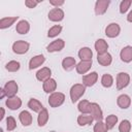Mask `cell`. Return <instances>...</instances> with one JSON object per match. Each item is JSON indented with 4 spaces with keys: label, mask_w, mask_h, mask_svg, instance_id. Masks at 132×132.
<instances>
[{
    "label": "cell",
    "mask_w": 132,
    "mask_h": 132,
    "mask_svg": "<svg viewBox=\"0 0 132 132\" xmlns=\"http://www.w3.org/2000/svg\"><path fill=\"white\" fill-rule=\"evenodd\" d=\"M85 92H86V87L82 84H75V85H73L70 88V92H69L71 101L73 103L78 101L80 99V97L85 94Z\"/></svg>",
    "instance_id": "1"
},
{
    "label": "cell",
    "mask_w": 132,
    "mask_h": 132,
    "mask_svg": "<svg viewBox=\"0 0 132 132\" xmlns=\"http://www.w3.org/2000/svg\"><path fill=\"white\" fill-rule=\"evenodd\" d=\"M65 101V95L61 92H54L48 97V104L51 107H59Z\"/></svg>",
    "instance_id": "2"
},
{
    "label": "cell",
    "mask_w": 132,
    "mask_h": 132,
    "mask_svg": "<svg viewBox=\"0 0 132 132\" xmlns=\"http://www.w3.org/2000/svg\"><path fill=\"white\" fill-rule=\"evenodd\" d=\"M30 44L29 42L25 41V40H18L15 42H13L12 44V51L14 54L18 55H24L29 51Z\"/></svg>",
    "instance_id": "3"
},
{
    "label": "cell",
    "mask_w": 132,
    "mask_h": 132,
    "mask_svg": "<svg viewBox=\"0 0 132 132\" xmlns=\"http://www.w3.org/2000/svg\"><path fill=\"white\" fill-rule=\"evenodd\" d=\"M130 82V75L126 72H120L117 74V79H116V85L118 90H123L126 88Z\"/></svg>",
    "instance_id": "4"
},
{
    "label": "cell",
    "mask_w": 132,
    "mask_h": 132,
    "mask_svg": "<svg viewBox=\"0 0 132 132\" xmlns=\"http://www.w3.org/2000/svg\"><path fill=\"white\" fill-rule=\"evenodd\" d=\"M3 91H4L5 96L7 98L13 97V96H15V94L19 91V86H18V84H16L15 80H8L5 84V86L3 88Z\"/></svg>",
    "instance_id": "5"
},
{
    "label": "cell",
    "mask_w": 132,
    "mask_h": 132,
    "mask_svg": "<svg viewBox=\"0 0 132 132\" xmlns=\"http://www.w3.org/2000/svg\"><path fill=\"white\" fill-rule=\"evenodd\" d=\"M90 114L96 122H100L103 120V111L100 107V105L96 102L91 103V109H90Z\"/></svg>",
    "instance_id": "6"
},
{
    "label": "cell",
    "mask_w": 132,
    "mask_h": 132,
    "mask_svg": "<svg viewBox=\"0 0 132 132\" xmlns=\"http://www.w3.org/2000/svg\"><path fill=\"white\" fill-rule=\"evenodd\" d=\"M47 18L52 22H61L64 19V11L60 7H54L50 10Z\"/></svg>",
    "instance_id": "7"
},
{
    "label": "cell",
    "mask_w": 132,
    "mask_h": 132,
    "mask_svg": "<svg viewBox=\"0 0 132 132\" xmlns=\"http://www.w3.org/2000/svg\"><path fill=\"white\" fill-rule=\"evenodd\" d=\"M120 32H121V27L117 23H110L105 28V35L109 38H114L119 36Z\"/></svg>",
    "instance_id": "8"
},
{
    "label": "cell",
    "mask_w": 132,
    "mask_h": 132,
    "mask_svg": "<svg viewBox=\"0 0 132 132\" xmlns=\"http://www.w3.org/2000/svg\"><path fill=\"white\" fill-rule=\"evenodd\" d=\"M110 4L109 0H97L95 3V13L96 15H102L106 12L108 6Z\"/></svg>",
    "instance_id": "9"
},
{
    "label": "cell",
    "mask_w": 132,
    "mask_h": 132,
    "mask_svg": "<svg viewBox=\"0 0 132 132\" xmlns=\"http://www.w3.org/2000/svg\"><path fill=\"white\" fill-rule=\"evenodd\" d=\"M65 46V41L61 38L55 39L54 41H52L47 46H46V51L48 53H56V52H60L64 48Z\"/></svg>",
    "instance_id": "10"
},
{
    "label": "cell",
    "mask_w": 132,
    "mask_h": 132,
    "mask_svg": "<svg viewBox=\"0 0 132 132\" xmlns=\"http://www.w3.org/2000/svg\"><path fill=\"white\" fill-rule=\"evenodd\" d=\"M98 80V73L93 71L82 76V85L85 87H93Z\"/></svg>",
    "instance_id": "11"
},
{
    "label": "cell",
    "mask_w": 132,
    "mask_h": 132,
    "mask_svg": "<svg viewBox=\"0 0 132 132\" xmlns=\"http://www.w3.org/2000/svg\"><path fill=\"white\" fill-rule=\"evenodd\" d=\"M51 76H52V70L48 67H42L41 69H39L36 72V78H37V80L42 81V82H44L45 80L50 79Z\"/></svg>",
    "instance_id": "12"
},
{
    "label": "cell",
    "mask_w": 132,
    "mask_h": 132,
    "mask_svg": "<svg viewBox=\"0 0 132 132\" xmlns=\"http://www.w3.org/2000/svg\"><path fill=\"white\" fill-rule=\"evenodd\" d=\"M6 106L11 109V110H16L22 106V100L21 98H19L18 96H13V97H9L6 99L5 101Z\"/></svg>",
    "instance_id": "13"
},
{
    "label": "cell",
    "mask_w": 132,
    "mask_h": 132,
    "mask_svg": "<svg viewBox=\"0 0 132 132\" xmlns=\"http://www.w3.org/2000/svg\"><path fill=\"white\" fill-rule=\"evenodd\" d=\"M45 61V58L43 55H36L33 58L30 59L29 61V69L33 70L35 68H38L39 66H41Z\"/></svg>",
    "instance_id": "14"
},
{
    "label": "cell",
    "mask_w": 132,
    "mask_h": 132,
    "mask_svg": "<svg viewBox=\"0 0 132 132\" xmlns=\"http://www.w3.org/2000/svg\"><path fill=\"white\" fill-rule=\"evenodd\" d=\"M120 58L125 63H130L132 61V46L127 45L123 47L120 52Z\"/></svg>",
    "instance_id": "15"
},
{
    "label": "cell",
    "mask_w": 132,
    "mask_h": 132,
    "mask_svg": "<svg viewBox=\"0 0 132 132\" xmlns=\"http://www.w3.org/2000/svg\"><path fill=\"white\" fill-rule=\"evenodd\" d=\"M92 61H80L76 64L75 70L78 74H86L92 67Z\"/></svg>",
    "instance_id": "16"
},
{
    "label": "cell",
    "mask_w": 132,
    "mask_h": 132,
    "mask_svg": "<svg viewBox=\"0 0 132 132\" xmlns=\"http://www.w3.org/2000/svg\"><path fill=\"white\" fill-rule=\"evenodd\" d=\"M117 104L119 105V107H121L123 109H127L131 105V98H130V96L127 95V94L120 95L118 97V99H117Z\"/></svg>",
    "instance_id": "17"
},
{
    "label": "cell",
    "mask_w": 132,
    "mask_h": 132,
    "mask_svg": "<svg viewBox=\"0 0 132 132\" xmlns=\"http://www.w3.org/2000/svg\"><path fill=\"white\" fill-rule=\"evenodd\" d=\"M78 58L80 59V61H92V57H93V52L90 47L85 46L81 47L78 51Z\"/></svg>",
    "instance_id": "18"
},
{
    "label": "cell",
    "mask_w": 132,
    "mask_h": 132,
    "mask_svg": "<svg viewBox=\"0 0 132 132\" xmlns=\"http://www.w3.org/2000/svg\"><path fill=\"white\" fill-rule=\"evenodd\" d=\"M97 61L101 66H109L112 62V57L108 52L104 54H97Z\"/></svg>",
    "instance_id": "19"
},
{
    "label": "cell",
    "mask_w": 132,
    "mask_h": 132,
    "mask_svg": "<svg viewBox=\"0 0 132 132\" xmlns=\"http://www.w3.org/2000/svg\"><path fill=\"white\" fill-rule=\"evenodd\" d=\"M62 67L65 71H71L76 67V61L73 57H66L62 61Z\"/></svg>",
    "instance_id": "20"
},
{
    "label": "cell",
    "mask_w": 132,
    "mask_h": 132,
    "mask_svg": "<svg viewBox=\"0 0 132 132\" xmlns=\"http://www.w3.org/2000/svg\"><path fill=\"white\" fill-rule=\"evenodd\" d=\"M95 50L97 52V54H104V53H107V50H108V43L103 39V38H99L95 41Z\"/></svg>",
    "instance_id": "21"
},
{
    "label": "cell",
    "mask_w": 132,
    "mask_h": 132,
    "mask_svg": "<svg viewBox=\"0 0 132 132\" xmlns=\"http://www.w3.org/2000/svg\"><path fill=\"white\" fill-rule=\"evenodd\" d=\"M19 119H20V122L22 123V125L25 126V127L30 126L32 124V121H33L31 113L29 111H27V110L21 111L20 114H19Z\"/></svg>",
    "instance_id": "22"
},
{
    "label": "cell",
    "mask_w": 132,
    "mask_h": 132,
    "mask_svg": "<svg viewBox=\"0 0 132 132\" xmlns=\"http://www.w3.org/2000/svg\"><path fill=\"white\" fill-rule=\"evenodd\" d=\"M42 88H43V91L47 94H52L56 91L57 89V81L54 79V78H50L47 80H45L42 85Z\"/></svg>",
    "instance_id": "23"
},
{
    "label": "cell",
    "mask_w": 132,
    "mask_h": 132,
    "mask_svg": "<svg viewBox=\"0 0 132 132\" xmlns=\"http://www.w3.org/2000/svg\"><path fill=\"white\" fill-rule=\"evenodd\" d=\"M15 31L19 34H27L30 31V24L26 20L20 21L15 26Z\"/></svg>",
    "instance_id": "24"
},
{
    "label": "cell",
    "mask_w": 132,
    "mask_h": 132,
    "mask_svg": "<svg viewBox=\"0 0 132 132\" xmlns=\"http://www.w3.org/2000/svg\"><path fill=\"white\" fill-rule=\"evenodd\" d=\"M93 121H94V119L92 118V116H91L90 113H88V114L81 113L80 116L77 117V124H78L80 127L91 125V124L93 123Z\"/></svg>",
    "instance_id": "25"
},
{
    "label": "cell",
    "mask_w": 132,
    "mask_h": 132,
    "mask_svg": "<svg viewBox=\"0 0 132 132\" xmlns=\"http://www.w3.org/2000/svg\"><path fill=\"white\" fill-rule=\"evenodd\" d=\"M28 107H29L31 110L35 111V112H40V111L44 108L43 105L41 104V102H40L39 100L35 99V98H31V99L28 101Z\"/></svg>",
    "instance_id": "26"
},
{
    "label": "cell",
    "mask_w": 132,
    "mask_h": 132,
    "mask_svg": "<svg viewBox=\"0 0 132 132\" xmlns=\"http://www.w3.org/2000/svg\"><path fill=\"white\" fill-rule=\"evenodd\" d=\"M19 16H7V18H2L0 20V29H6L9 28L11 25L16 22Z\"/></svg>",
    "instance_id": "27"
},
{
    "label": "cell",
    "mask_w": 132,
    "mask_h": 132,
    "mask_svg": "<svg viewBox=\"0 0 132 132\" xmlns=\"http://www.w3.org/2000/svg\"><path fill=\"white\" fill-rule=\"evenodd\" d=\"M48 121V111L46 108H43L40 112H38V117H37V124L39 127H43L45 126V124Z\"/></svg>",
    "instance_id": "28"
},
{
    "label": "cell",
    "mask_w": 132,
    "mask_h": 132,
    "mask_svg": "<svg viewBox=\"0 0 132 132\" xmlns=\"http://www.w3.org/2000/svg\"><path fill=\"white\" fill-rule=\"evenodd\" d=\"M77 108L79 110L80 113H85V114H88L90 113V109H91V102L88 101V100H81L78 102V105H77Z\"/></svg>",
    "instance_id": "29"
},
{
    "label": "cell",
    "mask_w": 132,
    "mask_h": 132,
    "mask_svg": "<svg viewBox=\"0 0 132 132\" xmlns=\"http://www.w3.org/2000/svg\"><path fill=\"white\" fill-rule=\"evenodd\" d=\"M21 68V64L19 61H14V60H11L9 61L8 63H6L5 65V69L9 72H16L19 71Z\"/></svg>",
    "instance_id": "30"
},
{
    "label": "cell",
    "mask_w": 132,
    "mask_h": 132,
    "mask_svg": "<svg viewBox=\"0 0 132 132\" xmlns=\"http://www.w3.org/2000/svg\"><path fill=\"white\" fill-rule=\"evenodd\" d=\"M62 32V26L61 25H55L53 27H51L47 31V37L50 38H54L57 37L60 33Z\"/></svg>",
    "instance_id": "31"
},
{
    "label": "cell",
    "mask_w": 132,
    "mask_h": 132,
    "mask_svg": "<svg viewBox=\"0 0 132 132\" xmlns=\"http://www.w3.org/2000/svg\"><path fill=\"white\" fill-rule=\"evenodd\" d=\"M113 84V77L112 75L108 74V73H105L102 75L101 77V85L104 87V88H110Z\"/></svg>",
    "instance_id": "32"
},
{
    "label": "cell",
    "mask_w": 132,
    "mask_h": 132,
    "mask_svg": "<svg viewBox=\"0 0 132 132\" xmlns=\"http://www.w3.org/2000/svg\"><path fill=\"white\" fill-rule=\"evenodd\" d=\"M117 123H118V117L116 114H109L105 119V124L108 129H112Z\"/></svg>",
    "instance_id": "33"
},
{
    "label": "cell",
    "mask_w": 132,
    "mask_h": 132,
    "mask_svg": "<svg viewBox=\"0 0 132 132\" xmlns=\"http://www.w3.org/2000/svg\"><path fill=\"white\" fill-rule=\"evenodd\" d=\"M131 130V123L128 120H123L119 125L120 132H130Z\"/></svg>",
    "instance_id": "34"
},
{
    "label": "cell",
    "mask_w": 132,
    "mask_h": 132,
    "mask_svg": "<svg viewBox=\"0 0 132 132\" xmlns=\"http://www.w3.org/2000/svg\"><path fill=\"white\" fill-rule=\"evenodd\" d=\"M109 129L107 128L106 124L103 123L102 121L100 122H97L95 125H94V128H93V131L94 132H107Z\"/></svg>",
    "instance_id": "35"
},
{
    "label": "cell",
    "mask_w": 132,
    "mask_h": 132,
    "mask_svg": "<svg viewBox=\"0 0 132 132\" xmlns=\"http://www.w3.org/2000/svg\"><path fill=\"white\" fill-rule=\"evenodd\" d=\"M132 4L131 0H123L120 3V12L121 13H126L128 11V9L130 8V5Z\"/></svg>",
    "instance_id": "36"
},
{
    "label": "cell",
    "mask_w": 132,
    "mask_h": 132,
    "mask_svg": "<svg viewBox=\"0 0 132 132\" xmlns=\"http://www.w3.org/2000/svg\"><path fill=\"white\" fill-rule=\"evenodd\" d=\"M6 128L8 131H13L16 128V122L13 117H8L6 119Z\"/></svg>",
    "instance_id": "37"
},
{
    "label": "cell",
    "mask_w": 132,
    "mask_h": 132,
    "mask_svg": "<svg viewBox=\"0 0 132 132\" xmlns=\"http://www.w3.org/2000/svg\"><path fill=\"white\" fill-rule=\"evenodd\" d=\"M38 3H39V1H35V0H26L25 1V5L28 8H34Z\"/></svg>",
    "instance_id": "38"
},
{
    "label": "cell",
    "mask_w": 132,
    "mask_h": 132,
    "mask_svg": "<svg viewBox=\"0 0 132 132\" xmlns=\"http://www.w3.org/2000/svg\"><path fill=\"white\" fill-rule=\"evenodd\" d=\"M50 4H52L55 7H60L64 4V1L63 0H50Z\"/></svg>",
    "instance_id": "39"
},
{
    "label": "cell",
    "mask_w": 132,
    "mask_h": 132,
    "mask_svg": "<svg viewBox=\"0 0 132 132\" xmlns=\"http://www.w3.org/2000/svg\"><path fill=\"white\" fill-rule=\"evenodd\" d=\"M127 21H128L129 23H132V10L128 13V15H127Z\"/></svg>",
    "instance_id": "40"
},
{
    "label": "cell",
    "mask_w": 132,
    "mask_h": 132,
    "mask_svg": "<svg viewBox=\"0 0 132 132\" xmlns=\"http://www.w3.org/2000/svg\"><path fill=\"white\" fill-rule=\"evenodd\" d=\"M1 117H0V121H2L4 119V114H5V111H4V108H1Z\"/></svg>",
    "instance_id": "41"
},
{
    "label": "cell",
    "mask_w": 132,
    "mask_h": 132,
    "mask_svg": "<svg viewBox=\"0 0 132 132\" xmlns=\"http://www.w3.org/2000/svg\"><path fill=\"white\" fill-rule=\"evenodd\" d=\"M0 132H3V130H2V129H0Z\"/></svg>",
    "instance_id": "42"
}]
</instances>
